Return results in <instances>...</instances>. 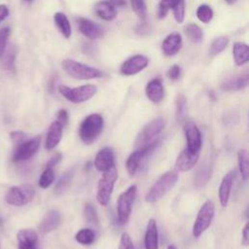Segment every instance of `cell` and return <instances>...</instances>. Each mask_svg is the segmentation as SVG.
Wrapping results in <instances>:
<instances>
[{
  "label": "cell",
  "mask_w": 249,
  "mask_h": 249,
  "mask_svg": "<svg viewBox=\"0 0 249 249\" xmlns=\"http://www.w3.org/2000/svg\"><path fill=\"white\" fill-rule=\"evenodd\" d=\"M211 164L204 163L198 167L194 176V186L196 189H201L206 185L211 176Z\"/></svg>",
  "instance_id": "27"
},
{
  "label": "cell",
  "mask_w": 249,
  "mask_h": 249,
  "mask_svg": "<svg viewBox=\"0 0 249 249\" xmlns=\"http://www.w3.org/2000/svg\"><path fill=\"white\" fill-rule=\"evenodd\" d=\"M182 46L181 35L177 32L168 34L161 44V52L166 56H172L176 54Z\"/></svg>",
  "instance_id": "18"
},
{
  "label": "cell",
  "mask_w": 249,
  "mask_h": 249,
  "mask_svg": "<svg viewBox=\"0 0 249 249\" xmlns=\"http://www.w3.org/2000/svg\"><path fill=\"white\" fill-rule=\"evenodd\" d=\"M187 99L183 94H179L176 98V119L178 122H183L186 116Z\"/></svg>",
  "instance_id": "35"
},
{
  "label": "cell",
  "mask_w": 249,
  "mask_h": 249,
  "mask_svg": "<svg viewBox=\"0 0 249 249\" xmlns=\"http://www.w3.org/2000/svg\"><path fill=\"white\" fill-rule=\"evenodd\" d=\"M196 17L201 22L208 23L213 18V11L208 5H200L196 10Z\"/></svg>",
  "instance_id": "37"
},
{
  "label": "cell",
  "mask_w": 249,
  "mask_h": 249,
  "mask_svg": "<svg viewBox=\"0 0 249 249\" xmlns=\"http://www.w3.org/2000/svg\"><path fill=\"white\" fill-rule=\"evenodd\" d=\"M130 3H131L132 10L137 15V17L141 19H145L147 15L145 0H130Z\"/></svg>",
  "instance_id": "39"
},
{
  "label": "cell",
  "mask_w": 249,
  "mask_h": 249,
  "mask_svg": "<svg viewBox=\"0 0 249 249\" xmlns=\"http://www.w3.org/2000/svg\"><path fill=\"white\" fill-rule=\"evenodd\" d=\"M163 127H164L163 119L158 118L153 120L142 128V130L140 131V133L136 138L135 146L138 149H141L152 144L157 140V137L162 131Z\"/></svg>",
  "instance_id": "7"
},
{
  "label": "cell",
  "mask_w": 249,
  "mask_h": 249,
  "mask_svg": "<svg viewBox=\"0 0 249 249\" xmlns=\"http://www.w3.org/2000/svg\"><path fill=\"white\" fill-rule=\"evenodd\" d=\"M108 2L111 3L113 6H117V7H124L126 4L125 0H108Z\"/></svg>",
  "instance_id": "51"
},
{
  "label": "cell",
  "mask_w": 249,
  "mask_h": 249,
  "mask_svg": "<svg viewBox=\"0 0 249 249\" xmlns=\"http://www.w3.org/2000/svg\"><path fill=\"white\" fill-rule=\"evenodd\" d=\"M248 74H241L236 77L231 78L226 80L222 85L221 89L224 90H240L243 89L247 85H248Z\"/></svg>",
  "instance_id": "25"
},
{
  "label": "cell",
  "mask_w": 249,
  "mask_h": 249,
  "mask_svg": "<svg viewBox=\"0 0 249 249\" xmlns=\"http://www.w3.org/2000/svg\"><path fill=\"white\" fill-rule=\"evenodd\" d=\"M18 249H38V234L32 229H22L17 233Z\"/></svg>",
  "instance_id": "15"
},
{
  "label": "cell",
  "mask_w": 249,
  "mask_h": 249,
  "mask_svg": "<svg viewBox=\"0 0 249 249\" xmlns=\"http://www.w3.org/2000/svg\"><path fill=\"white\" fill-rule=\"evenodd\" d=\"M17 56V50L14 46H11L7 51L4 52L1 58V67L6 71L15 70V61Z\"/></svg>",
  "instance_id": "30"
},
{
  "label": "cell",
  "mask_w": 249,
  "mask_h": 249,
  "mask_svg": "<svg viewBox=\"0 0 249 249\" xmlns=\"http://www.w3.org/2000/svg\"><path fill=\"white\" fill-rule=\"evenodd\" d=\"M184 132L187 141V149L192 153H199L201 148V134L196 124L191 121L185 122Z\"/></svg>",
  "instance_id": "11"
},
{
  "label": "cell",
  "mask_w": 249,
  "mask_h": 249,
  "mask_svg": "<svg viewBox=\"0 0 249 249\" xmlns=\"http://www.w3.org/2000/svg\"><path fill=\"white\" fill-rule=\"evenodd\" d=\"M10 33L11 29L9 27H3L0 29V58L6 50Z\"/></svg>",
  "instance_id": "42"
},
{
  "label": "cell",
  "mask_w": 249,
  "mask_h": 249,
  "mask_svg": "<svg viewBox=\"0 0 249 249\" xmlns=\"http://www.w3.org/2000/svg\"><path fill=\"white\" fill-rule=\"evenodd\" d=\"M74 174H75V168L74 167L68 168L66 171H64L61 174V176L59 177V179H58V181H57V183L54 187V195L56 196H62L67 191V189L69 188V186L72 182Z\"/></svg>",
  "instance_id": "26"
},
{
  "label": "cell",
  "mask_w": 249,
  "mask_h": 249,
  "mask_svg": "<svg viewBox=\"0 0 249 249\" xmlns=\"http://www.w3.org/2000/svg\"><path fill=\"white\" fill-rule=\"evenodd\" d=\"M199 158V153H192L187 148L184 149L175 161V167L177 170L186 172L192 169L197 162Z\"/></svg>",
  "instance_id": "17"
},
{
  "label": "cell",
  "mask_w": 249,
  "mask_h": 249,
  "mask_svg": "<svg viewBox=\"0 0 249 249\" xmlns=\"http://www.w3.org/2000/svg\"><path fill=\"white\" fill-rule=\"evenodd\" d=\"M232 54L235 64L241 66L249 59V48L244 43L236 42L232 47Z\"/></svg>",
  "instance_id": "28"
},
{
  "label": "cell",
  "mask_w": 249,
  "mask_h": 249,
  "mask_svg": "<svg viewBox=\"0 0 249 249\" xmlns=\"http://www.w3.org/2000/svg\"><path fill=\"white\" fill-rule=\"evenodd\" d=\"M24 2H26V3H30L32 0H23Z\"/></svg>",
  "instance_id": "54"
},
{
  "label": "cell",
  "mask_w": 249,
  "mask_h": 249,
  "mask_svg": "<svg viewBox=\"0 0 249 249\" xmlns=\"http://www.w3.org/2000/svg\"><path fill=\"white\" fill-rule=\"evenodd\" d=\"M149 60L145 55L136 54L126 59L121 66V73L125 76H131L139 73L148 66Z\"/></svg>",
  "instance_id": "13"
},
{
  "label": "cell",
  "mask_w": 249,
  "mask_h": 249,
  "mask_svg": "<svg viewBox=\"0 0 249 249\" xmlns=\"http://www.w3.org/2000/svg\"><path fill=\"white\" fill-rule=\"evenodd\" d=\"M41 143V137L35 136L30 139H25L24 141L16 145L14 150L12 160L14 162L19 163L31 159L38 151Z\"/></svg>",
  "instance_id": "9"
},
{
  "label": "cell",
  "mask_w": 249,
  "mask_h": 249,
  "mask_svg": "<svg viewBox=\"0 0 249 249\" xmlns=\"http://www.w3.org/2000/svg\"><path fill=\"white\" fill-rule=\"evenodd\" d=\"M136 32L140 35H144L147 34L149 32V26L146 22H142L140 24H138V26L136 27Z\"/></svg>",
  "instance_id": "50"
},
{
  "label": "cell",
  "mask_w": 249,
  "mask_h": 249,
  "mask_svg": "<svg viewBox=\"0 0 249 249\" xmlns=\"http://www.w3.org/2000/svg\"><path fill=\"white\" fill-rule=\"evenodd\" d=\"M186 36L194 43H199L203 39V32L201 28L196 23H188L184 27Z\"/></svg>",
  "instance_id": "31"
},
{
  "label": "cell",
  "mask_w": 249,
  "mask_h": 249,
  "mask_svg": "<svg viewBox=\"0 0 249 249\" xmlns=\"http://www.w3.org/2000/svg\"><path fill=\"white\" fill-rule=\"evenodd\" d=\"M158 143H159V140L157 139L152 144H150V145H148L144 148L138 149V150H136L135 152H132L129 155V157L127 158L126 163H125V167H126V170H127L129 175L132 176L137 172V170L139 168V165H140V162L143 160V158L146 157L148 154H150L157 147Z\"/></svg>",
  "instance_id": "12"
},
{
  "label": "cell",
  "mask_w": 249,
  "mask_h": 249,
  "mask_svg": "<svg viewBox=\"0 0 249 249\" xmlns=\"http://www.w3.org/2000/svg\"><path fill=\"white\" fill-rule=\"evenodd\" d=\"M136 193H137L136 185H131L124 193H122L118 198V203H117L118 218L120 223L123 225L125 224L129 219V216L131 213V205L136 196Z\"/></svg>",
  "instance_id": "10"
},
{
  "label": "cell",
  "mask_w": 249,
  "mask_h": 249,
  "mask_svg": "<svg viewBox=\"0 0 249 249\" xmlns=\"http://www.w3.org/2000/svg\"><path fill=\"white\" fill-rule=\"evenodd\" d=\"M119 249H134V246H133V243L131 241V238H130V236L126 232H124L122 234V236H121Z\"/></svg>",
  "instance_id": "43"
},
{
  "label": "cell",
  "mask_w": 249,
  "mask_h": 249,
  "mask_svg": "<svg viewBox=\"0 0 249 249\" xmlns=\"http://www.w3.org/2000/svg\"><path fill=\"white\" fill-rule=\"evenodd\" d=\"M75 239L83 245H89L95 239V232L91 229H82L76 233Z\"/></svg>",
  "instance_id": "32"
},
{
  "label": "cell",
  "mask_w": 249,
  "mask_h": 249,
  "mask_svg": "<svg viewBox=\"0 0 249 249\" xmlns=\"http://www.w3.org/2000/svg\"><path fill=\"white\" fill-rule=\"evenodd\" d=\"M56 121L62 125H66L67 123H68V113L66 110L62 109V110H59L57 112V115H56Z\"/></svg>",
  "instance_id": "46"
},
{
  "label": "cell",
  "mask_w": 249,
  "mask_h": 249,
  "mask_svg": "<svg viewBox=\"0 0 249 249\" xmlns=\"http://www.w3.org/2000/svg\"><path fill=\"white\" fill-rule=\"evenodd\" d=\"M58 90L60 94L73 103H82L90 99L97 91L94 85H84L78 88H68L66 86H59Z\"/></svg>",
  "instance_id": "6"
},
{
  "label": "cell",
  "mask_w": 249,
  "mask_h": 249,
  "mask_svg": "<svg viewBox=\"0 0 249 249\" xmlns=\"http://www.w3.org/2000/svg\"><path fill=\"white\" fill-rule=\"evenodd\" d=\"M62 127L63 126L57 121L51 124L45 141V148L47 150H53L59 143L62 136Z\"/></svg>",
  "instance_id": "21"
},
{
  "label": "cell",
  "mask_w": 249,
  "mask_h": 249,
  "mask_svg": "<svg viewBox=\"0 0 249 249\" xmlns=\"http://www.w3.org/2000/svg\"><path fill=\"white\" fill-rule=\"evenodd\" d=\"M237 160H238V167L241 174V177L244 181L248 178V157L247 151L242 149L239 150L237 153Z\"/></svg>",
  "instance_id": "34"
},
{
  "label": "cell",
  "mask_w": 249,
  "mask_h": 249,
  "mask_svg": "<svg viewBox=\"0 0 249 249\" xmlns=\"http://www.w3.org/2000/svg\"><path fill=\"white\" fill-rule=\"evenodd\" d=\"M117 178H118V172L115 166L104 172V175L98 181V185H97L96 199L99 204L103 206L108 204L111 198V195H112Z\"/></svg>",
  "instance_id": "5"
},
{
  "label": "cell",
  "mask_w": 249,
  "mask_h": 249,
  "mask_svg": "<svg viewBox=\"0 0 249 249\" xmlns=\"http://www.w3.org/2000/svg\"><path fill=\"white\" fill-rule=\"evenodd\" d=\"M229 44V38L226 37V36H221V37H218L216 38L212 44L210 45V48H209V54L211 56H214L218 53H220L221 52H223L226 47L228 46Z\"/></svg>",
  "instance_id": "33"
},
{
  "label": "cell",
  "mask_w": 249,
  "mask_h": 249,
  "mask_svg": "<svg viewBox=\"0 0 249 249\" xmlns=\"http://www.w3.org/2000/svg\"><path fill=\"white\" fill-rule=\"evenodd\" d=\"M235 177V170H231L227 173L219 187V199L222 206H227L231 195V189L233 183V179Z\"/></svg>",
  "instance_id": "22"
},
{
  "label": "cell",
  "mask_w": 249,
  "mask_h": 249,
  "mask_svg": "<svg viewBox=\"0 0 249 249\" xmlns=\"http://www.w3.org/2000/svg\"><path fill=\"white\" fill-rule=\"evenodd\" d=\"M181 75V68L179 65H172L168 71H167V77L172 80V81H175V80H178L179 77Z\"/></svg>",
  "instance_id": "45"
},
{
  "label": "cell",
  "mask_w": 249,
  "mask_h": 249,
  "mask_svg": "<svg viewBox=\"0 0 249 249\" xmlns=\"http://www.w3.org/2000/svg\"><path fill=\"white\" fill-rule=\"evenodd\" d=\"M53 20H54L56 27L60 31V33L65 38H69L71 36V25H70V22H69L67 17L65 16V14L60 13V12L55 13L53 15Z\"/></svg>",
  "instance_id": "29"
},
{
  "label": "cell",
  "mask_w": 249,
  "mask_h": 249,
  "mask_svg": "<svg viewBox=\"0 0 249 249\" xmlns=\"http://www.w3.org/2000/svg\"><path fill=\"white\" fill-rule=\"evenodd\" d=\"M35 196V189L30 184L12 187L5 196V200L13 206H23L29 203Z\"/></svg>",
  "instance_id": "4"
},
{
  "label": "cell",
  "mask_w": 249,
  "mask_h": 249,
  "mask_svg": "<svg viewBox=\"0 0 249 249\" xmlns=\"http://www.w3.org/2000/svg\"><path fill=\"white\" fill-rule=\"evenodd\" d=\"M178 180V173L176 170H169L164 172L160 177L153 184L150 190L145 196V200L147 202H155L163 196Z\"/></svg>",
  "instance_id": "1"
},
{
  "label": "cell",
  "mask_w": 249,
  "mask_h": 249,
  "mask_svg": "<svg viewBox=\"0 0 249 249\" xmlns=\"http://www.w3.org/2000/svg\"><path fill=\"white\" fill-rule=\"evenodd\" d=\"M78 27L80 32L89 39H96L103 34V29L88 18H78Z\"/></svg>",
  "instance_id": "19"
},
{
  "label": "cell",
  "mask_w": 249,
  "mask_h": 249,
  "mask_svg": "<svg viewBox=\"0 0 249 249\" xmlns=\"http://www.w3.org/2000/svg\"><path fill=\"white\" fill-rule=\"evenodd\" d=\"M9 16V8L5 4H0V23Z\"/></svg>",
  "instance_id": "49"
},
{
  "label": "cell",
  "mask_w": 249,
  "mask_h": 249,
  "mask_svg": "<svg viewBox=\"0 0 249 249\" xmlns=\"http://www.w3.org/2000/svg\"><path fill=\"white\" fill-rule=\"evenodd\" d=\"M248 242H249V224L246 223L242 231V243L243 245H247Z\"/></svg>",
  "instance_id": "48"
},
{
  "label": "cell",
  "mask_w": 249,
  "mask_h": 249,
  "mask_svg": "<svg viewBox=\"0 0 249 249\" xmlns=\"http://www.w3.org/2000/svg\"><path fill=\"white\" fill-rule=\"evenodd\" d=\"M157 222L154 219H150L145 231L144 244L145 249H159V237H158Z\"/></svg>",
  "instance_id": "23"
},
{
  "label": "cell",
  "mask_w": 249,
  "mask_h": 249,
  "mask_svg": "<svg viewBox=\"0 0 249 249\" xmlns=\"http://www.w3.org/2000/svg\"><path fill=\"white\" fill-rule=\"evenodd\" d=\"M84 214H85L86 220H87L89 224L94 225V226H97V225H98V216H97V213H96L95 208H94L91 204L87 203V204L85 205Z\"/></svg>",
  "instance_id": "40"
},
{
  "label": "cell",
  "mask_w": 249,
  "mask_h": 249,
  "mask_svg": "<svg viewBox=\"0 0 249 249\" xmlns=\"http://www.w3.org/2000/svg\"><path fill=\"white\" fill-rule=\"evenodd\" d=\"M167 249H177V248H176V246H174V245H168Z\"/></svg>",
  "instance_id": "53"
},
{
  "label": "cell",
  "mask_w": 249,
  "mask_h": 249,
  "mask_svg": "<svg viewBox=\"0 0 249 249\" xmlns=\"http://www.w3.org/2000/svg\"><path fill=\"white\" fill-rule=\"evenodd\" d=\"M181 0H160L159 5V18H163L167 15L168 11L175 7Z\"/></svg>",
  "instance_id": "38"
},
{
  "label": "cell",
  "mask_w": 249,
  "mask_h": 249,
  "mask_svg": "<svg viewBox=\"0 0 249 249\" xmlns=\"http://www.w3.org/2000/svg\"><path fill=\"white\" fill-rule=\"evenodd\" d=\"M225 1H226L228 4H233L236 0H225Z\"/></svg>",
  "instance_id": "52"
},
{
  "label": "cell",
  "mask_w": 249,
  "mask_h": 249,
  "mask_svg": "<svg viewBox=\"0 0 249 249\" xmlns=\"http://www.w3.org/2000/svg\"><path fill=\"white\" fill-rule=\"evenodd\" d=\"M146 95L149 100L153 103H160L164 96V89L160 79H153L151 80L145 89Z\"/></svg>",
  "instance_id": "20"
},
{
  "label": "cell",
  "mask_w": 249,
  "mask_h": 249,
  "mask_svg": "<svg viewBox=\"0 0 249 249\" xmlns=\"http://www.w3.org/2000/svg\"><path fill=\"white\" fill-rule=\"evenodd\" d=\"M10 138L12 140V142L17 145L22 141H24L25 139H27V134L23 131L20 130H16V131H12L10 133Z\"/></svg>",
  "instance_id": "44"
},
{
  "label": "cell",
  "mask_w": 249,
  "mask_h": 249,
  "mask_svg": "<svg viewBox=\"0 0 249 249\" xmlns=\"http://www.w3.org/2000/svg\"><path fill=\"white\" fill-rule=\"evenodd\" d=\"M94 13L104 20L110 21L117 17L115 7L108 1H99L94 6Z\"/></svg>",
  "instance_id": "24"
},
{
  "label": "cell",
  "mask_w": 249,
  "mask_h": 249,
  "mask_svg": "<svg viewBox=\"0 0 249 249\" xmlns=\"http://www.w3.org/2000/svg\"><path fill=\"white\" fill-rule=\"evenodd\" d=\"M94 166L101 172H105L115 166L114 153L111 148L105 147L97 153L94 160Z\"/></svg>",
  "instance_id": "16"
},
{
  "label": "cell",
  "mask_w": 249,
  "mask_h": 249,
  "mask_svg": "<svg viewBox=\"0 0 249 249\" xmlns=\"http://www.w3.org/2000/svg\"><path fill=\"white\" fill-rule=\"evenodd\" d=\"M61 65L69 76L78 80L97 79L103 76V73L99 69L78 62L74 59H64Z\"/></svg>",
  "instance_id": "3"
},
{
  "label": "cell",
  "mask_w": 249,
  "mask_h": 249,
  "mask_svg": "<svg viewBox=\"0 0 249 249\" xmlns=\"http://www.w3.org/2000/svg\"><path fill=\"white\" fill-rule=\"evenodd\" d=\"M61 158H62V156H61L60 153H55V154L48 160V162H47V164H46V167H47V168H53V167H54V165H56V164L59 162V160H61Z\"/></svg>",
  "instance_id": "47"
},
{
  "label": "cell",
  "mask_w": 249,
  "mask_h": 249,
  "mask_svg": "<svg viewBox=\"0 0 249 249\" xmlns=\"http://www.w3.org/2000/svg\"><path fill=\"white\" fill-rule=\"evenodd\" d=\"M174 18L178 23H182L185 18V3L184 0H181L175 7L172 8Z\"/></svg>",
  "instance_id": "41"
},
{
  "label": "cell",
  "mask_w": 249,
  "mask_h": 249,
  "mask_svg": "<svg viewBox=\"0 0 249 249\" xmlns=\"http://www.w3.org/2000/svg\"><path fill=\"white\" fill-rule=\"evenodd\" d=\"M61 221H62L61 213L56 209H51L45 214L44 218L42 219L38 227L39 231L42 233L51 232L58 228V226L61 224Z\"/></svg>",
  "instance_id": "14"
},
{
  "label": "cell",
  "mask_w": 249,
  "mask_h": 249,
  "mask_svg": "<svg viewBox=\"0 0 249 249\" xmlns=\"http://www.w3.org/2000/svg\"><path fill=\"white\" fill-rule=\"evenodd\" d=\"M54 180V171L53 168L45 167L44 171L42 172L40 179H39V186L42 189L49 188Z\"/></svg>",
  "instance_id": "36"
},
{
  "label": "cell",
  "mask_w": 249,
  "mask_h": 249,
  "mask_svg": "<svg viewBox=\"0 0 249 249\" xmlns=\"http://www.w3.org/2000/svg\"><path fill=\"white\" fill-rule=\"evenodd\" d=\"M214 202L210 199L206 200L200 207L193 226V235L195 237H199L208 229L214 217Z\"/></svg>",
  "instance_id": "8"
},
{
  "label": "cell",
  "mask_w": 249,
  "mask_h": 249,
  "mask_svg": "<svg viewBox=\"0 0 249 249\" xmlns=\"http://www.w3.org/2000/svg\"><path fill=\"white\" fill-rule=\"evenodd\" d=\"M103 124V118L99 114L89 115L80 124L79 135L81 140L87 145L91 144L101 133Z\"/></svg>",
  "instance_id": "2"
}]
</instances>
